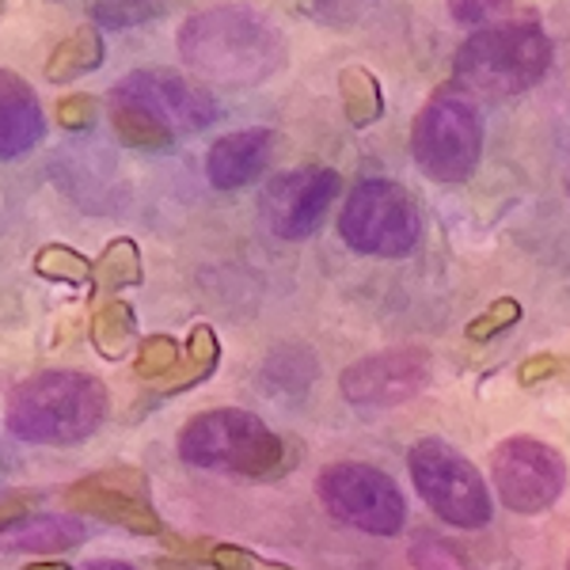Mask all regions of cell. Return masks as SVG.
Wrapping results in <instances>:
<instances>
[{"instance_id": "32", "label": "cell", "mask_w": 570, "mask_h": 570, "mask_svg": "<svg viewBox=\"0 0 570 570\" xmlns=\"http://www.w3.org/2000/svg\"><path fill=\"white\" fill-rule=\"evenodd\" d=\"M27 570H72L69 563H35V567H27Z\"/></svg>"}, {"instance_id": "23", "label": "cell", "mask_w": 570, "mask_h": 570, "mask_svg": "<svg viewBox=\"0 0 570 570\" xmlns=\"http://www.w3.org/2000/svg\"><path fill=\"white\" fill-rule=\"evenodd\" d=\"M179 343L168 335H149L141 346H137V362H134V373L145 376V381H164L171 370L179 365Z\"/></svg>"}, {"instance_id": "15", "label": "cell", "mask_w": 570, "mask_h": 570, "mask_svg": "<svg viewBox=\"0 0 570 570\" xmlns=\"http://www.w3.org/2000/svg\"><path fill=\"white\" fill-rule=\"evenodd\" d=\"M46 137L42 104L16 72L0 69V160L31 153Z\"/></svg>"}, {"instance_id": "22", "label": "cell", "mask_w": 570, "mask_h": 570, "mask_svg": "<svg viewBox=\"0 0 570 570\" xmlns=\"http://www.w3.org/2000/svg\"><path fill=\"white\" fill-rule=\"evenodd\" d=\"M35 271L50 282H69V285H88L96 282V266H91L85 255L72 252L66 244H50L35 255Z\"/></svg>"}, {"instance_id": "8", "label": "cell", "mask_w": 570, "mask_h": 570, "mask_svg": "<svg viewBox=\"0 0 570 570\" xmlns=\"http://www.w3.org/2000/svg\"><path fill=\"white\" fill-rule=\"evenodd\" d=\"M407 472L419 499L453 529H483L491 521L494 505L480 468L456 453L449 441L422 438L407 453Z\"/></svg>"}, {"instance_id": "33", "label": "cell", "mask_w": 570, "mask_h": 570, "mask_svg": "<svg viewBox=\"0 0 570 570\" xmlns=\"http://www.w3.org/2000/svg\"><path fill=\"white\" fill-rule=\"evenodd\" d=\"M567 570H570V559H567Z\"/></svg>"}, {"instance_id": "25", "label": "cell", "mask_w": 570, "mask_h": 570, "mask_svg": "<svg viewBox=\"0 0 570 570\" xmlns=\"http://www.w3.org/2000/svg\"><path fill=\"white\" fill-rule=\"evenodd\" d=\"M518 320H521V305L513 297H502V301H494L487 312H480L472 324H468V338H472V343H491L494 335L510 331Z\"/></svg>"}, {"instance_id": "27", "label": "cell", "mask_w": 570, "mask_h": 570, "mask_svg": "<svg viewBox=\"0 0 570 570\" xmlns=\"http://www.w3.org/2000/svg\"><path fill=\"white\" fill-rule=\"evenodd\" d=\"M214 567L217 570H297L289 563H278V559H263L247 548H236V544H217L214 548Z\"/></svg>"}, {"instance_id": "17", "label": "cell", "mask_w": 570, "mask_h": 570, "mask_svg": "<svg viewBox=\"0 0 570 570\" xmlns=\"http://www.w3.org/2000/svg\"><path fill=\"white\" fill-rule=\"evenodd\" d=\"M217 357H220V343H217L214 327L198 324L195 331H190L187 346H183L179 365L164 376V381H168L164 384V392H179V389H190V384L206 381V376L217 370Z\"/></svg>"}, {"instance_id": "28", "label": "cell", "mask_w": 570, "mask_h": 570, "mask_svg": "<svg viewBox=\"0 0 570 570\" xmlns=\"http://www.w3.org/2000/svg\"><path fill=\"white\" fill-rule=\"evenodd\" d=\"M53 118H58V126H66V130H88V126L96 122V99L91 96L61 99L58 110H53Z\"/></svg>"}, {"instance_id": "19", "label": "cell", "mask_w": 570, "mask_h": 570, "mask_svg": "<svg viewBox=\"0 0 570 570\" xmlns=\"http://www.w3.org/2000/svg\"><path fill=\"white\" fill-rule=\"evenodd\" d=\"M338 96H343L346 118H351V126H357V130H362V126H373L376 118L384 115L381 85H376L373 72L362 66L343 69V77H338Z\"/></svg>"}, {"instance_id": "10", "label": "cell", "mask_w": 570, "mask_h": 570, "mask_svg": "<svg viewBox=\"0 0 570 570\" xmlns=\"http://www.w3.org/2000/svg\"><path fill=\"white\" fill-rule=\"evenodd\" d=\"M491 480L499 502L513 513H544L567 491V461L548 441L518 434L494 445Z\"/></svg>"}, {"instance_id": "20", "label": "cell", "mask_w": 570, "mask_h": 570, "mask_svg": "<svg viewBox=\"0 0 570 570\" xmlns=\"http://www.w3.org/2000/svg\"><path fill=\"white\" fill-rule=\"evenodd\" d=\"M137 338V320L134 308L122 305V301H110L91 316V343L104 357H122L134 346Z\"/></svg>"}, {"instance_id": "9", "label": "cell", "mask_w": 570, "mask_h": 570, "mask_svg": "<svg viewBox=\"0 0 570 570\" xmlns=\"http://www.w3.org/2000/svg\"><path fill=\"white\" fill-rule=\"evenodd\" d=\"M316 494L335 521L370 537H395L407 525V502L389 472L362 461L327 464L316 475Z\"/></svg>"}, {"instance_id": "11", "label": "cell", "mask_w": 570, "mask_h": 570, "mask_svg": "<svg viewBox=\"0 0 570 570\" xmlns=\"http://www.w3.org/2000/svg\"><path fill=\"white\" fill-rule=\"evenodd\" d=\"M338 190H343V179H338L335 168H320V164L293 168L266 183L259 198V214L274 236H282V240H305V236H312L324 225Z\"/></svg>"}, {"instance_id": "30", "label": "cell", "mask_w": 570, "mask_h": 570, "mask_svg": "<svg viewBox=\"0 0 570 570\" xmlns=\"http://www.w3.org/2000/svg\"><path fill=\"white\" fill-rule=\"evenodd\" d=\"M505 4H453L449 12L456 16V20H487V12H502Z\"/></svg>"}, {"instance_id": "6", "label": "cell", "mask_w": 570, "mask_h": 570, "mask_svg": "<svg viewBox=\"0 0 570 570\" xmlns=\"http://www.w3.org/2000/svg\"><path fill=\"white\" fill-rule=\"evenodd\" d=\"M411 156L434 183H468L483 160V122L472 99L445 88L419 110L411 126Z\"/></svg>"}, {"instance_id": "14", "label": "cell", "mask_w": 570, "mask_h": 570, "mask_svg": "<svg viewBox=\"0 0 570 570\" xmlns=\"http://www.w3.org/2000/svg\"><path fill=\"white\" fill-rule=\"evenodd\" d=\"M271 156H274L271 130H240V134L217 137L206 153V179L217 190H240L263 176Z\"/></svg>"}, {"instance_id": "16", "label": "cell", "mask_w": 570, "mask_h": 570, "mask_svg": "<svg viewBox=\"0 0 570 570\" xmlns=\"http://www.w3.org/2000/svg\"><path fill=\"white\" fill-rule=\"evenodd\" d=\"M88 540L85 521L66 518V513H31V518H12L0 525V551H39V556H53V551L80 548Z\"/></svg>"}, {"instance_id": "7", "label": "cell", "mask_w": 570, "mask_h": 570, "mask_svg": "<svg viewBox=\"0 0 570 570\" xmlns=\"http://www.w3.org/2000/svg\"><path fill=\"white\" fill-rule=\"evenodd\" d=\"M338 236L370 259H403L419 247L422 214L395 179H362L343 206Z\"/></svg>"}, {"instance_id": "13", "label": "cell", "mask_w": 570, "mask_h": 570, "mask_svg": "<svg viewBox=\"0 0 570 570\" xmlns=\"http://www.w3.org/2000/svg\"><path fill=\"white\" fill-rule=\"evenodd\" d=\"M69 505L85 513H96L107 525H118L137 537H156L164 532V521L156 518L153 502H149V483L137 468H107L96 472L88 480L72 483L66 491Z\"/></svg>"}, {"instance_id": "2", "label": "cell", "mask_w": 570, "mask_h": 570, "mask_svg": "<svg viewBox=\"0 0 570 570\" xmlns=\"http://www.w3.org/2000/svg\"><path fill=\"white\" fill-rule=\"evenodd\" d=\"M217 99L171 69H137L110 91V122L130 149H168L183 134L214 126Z\"/></svg>"}, {"instance_id": "18", "label": "cell", "mask_w": 570, "mask_h": 570, "mask_svg": "<svg viewBox=\"0 0 570 570\" xmlns=\"http://www.w3.org/2000/svg\"><path fill=\"white\" fill-rule=\"evenodd\" d=\"M104 66V39H99L91 27H80L72 31L66 42L53 46L50 61H46V77L50 80H72L85 77V72Z\"/></svg>"}, {"instance_id": "12", "label": "cell", "mask_w": 570, "mask_h": 570, "mask_svg": "<svg viewBox=\"0 0 570 570\" xmlns=\"http://www.w3.org/2000/svg\"><path fill=\"white\" fill-rule=\"evenodd\" d=\"M430 384V357L419 351H381L346 365L338 376L343 400L365 411L400 407Z\"/></svg>"}, {"instance_id": "4", "label": "cell", "mask_w": 570, "mask_h": 570, "mask_svg": "<svg viewBox=\"0 0 570 570\" xmlns=\"http://www.w3.org/2000/svg\"><path fill=\"white\" fill-rule=\"evenodd\" d=\"M551 69V39L540 23L483 27L453 58V85L475 99H510L537 88Z\"/></svg>"}, {"instance_id": "3", "label": "cell", "mask_w": 570, "mask_h": 570, "mask_svg": "<svg viewBox=\"0 0 570 570\" xmlns=\"http://www.w3.org/2000/svg\"><path fill=\"white\" fill-rule=\"evenodd\" d=\"M107 419V389L88 373L50 370L8 395V430L31 445H77Z\"/></svg>"}, {"instance_id": "31", "label": "cell", "mask_w": 570, "mask_h": 570, "mask_svg": "<svg viewBox=\"0 0 570 570\" xmlns=\"http://www.w3.org/2000/svg\"><path fill=\"white\" fill-rule=\"evenodd\" d=\"M88 570H137L130 563H115V559H96V563H88Z\"/></svg>"}, {"instance_id": "29", "label": "cell", "mask_w": 570, "mask_h": 570, "mask_svg": "<svg viewBox=\"0 0 570 570\" xmlns=\"http://www.w3.org/2000/svg\"><path fill=\"white\" fill-rule=\"evenodd\" d=\"M521 384H540V381H551V376H570V362L567 357H556V354H540V357H529L525 365L518 370Z\"/></svg>"}, {"instance_id": "26", "label": "cell", "mask_w": 570, "mask_h": 570, "mask_svg": "<svg viewBox=\"0 0 570 570\" xmlns=\"http://www.w3.org/2000/svg\"><path fill=\"white\" fill-rule=\"evenodd\" d=\"M88 12L104 27H134L156 20L164 12V4H88Z\"/></svg>"}, {"instance_id": "21", "label": "cell", "mask_w": 570, "mask_h": 570, "mask_svg": "<svg viewBox=\"0 0 570 570\" xmlns=\"http://www.w3.org/2000/svg\"><path fill=\"white\" fill-rule=\"evenodd\" d=\"M145 278L141 255H137L134 240H115L96 259V285L99 289H122V285H137Z\"/></svg>"}, {"instance_id": "1", "label": "cell", "mask_w": 570, "mask_h": 570, "mask_svg": "<svg viewBox=\"0 0 570 570\" xmlns=\"http://www.w3.org/2000/svg\"><path fill=\"white\" fill-rule=\"evenodd\" d=\"M179 53L202 80L233 88L263 85L285 69V39L278 27L236 4L190 12L179 31Z\"/></svg>"}, {"instance_id": "5", "label": "cell", "mask_w": 570, "mask_h": 570, "mask_svg": "<svg viewBox=\"0 0 570 570\" xmlns=\"http://www.w3.org/2000/svg\"><path fill=\"white\" fill-rule=\"evenodd\" d=\"M179 461L202 472L244 475L263 480L278 475L285 464V445L271 426L252 411L217 407L206 415H195L179 430Z\"/></svg>"}, {"instance_id": "24", "label": "cell", "mask_w": 570, "mask_h": 570, "mask_svg": "<svg viewBox=\"0 0 570 570\" xmlns=\"http://www.w3.org/2000/svg\"><path fill=\"white\" fill-rule=\"evenodd\" d=\"M411 567L415 570H475L461 556V548H453L441 537H419L411 544Z\"/></svg>"}]
</instances>
